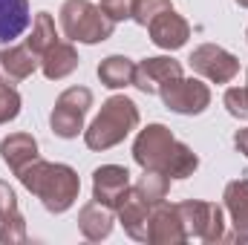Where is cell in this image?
<instances>
[{"label":"cell","mask_w":248,"mask_h":245,"mask_svg":"<svg viewBox=\"0 0 248 245\" xmlns=\"http://www.w3.org/2000/svg\"><path fill=\"white\" fill-rule=\"evenodd\" d=\"M29 26V3L26 0H0V44L17 41Z\"/></svg>","instance_id":"1"}]
</instances>
